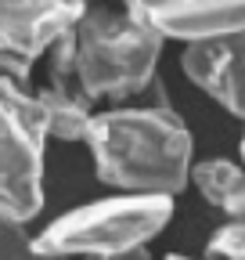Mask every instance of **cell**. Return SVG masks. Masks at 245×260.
<instances>
[{
    "instance_id": "cell-1",
    "label": "cell",
    "mask_w": 245,
    "mask_h": 260,
    "mask_svg": "<svg viewBox=\"0 0 245 260\" xmlns=\"http://www.w3.org/2000/svg\"><path fill=\"white\" fill-rule=\"evenodd\" d=\"M87 145L98 181L123 195L173 199L191 184V130L166 105L94 112Z\"/></svg>"
},
{
    "instance_id": "cell-2",
    "label": "cell",
    "mask_w": 245,
    "mask_h": 260,
    "mask_svg": "<svg viewBox=\"0 0 245 260\" xmlns=\"http://www.w3.org/2000/svg\"><path fill=\"white\" fill-rule=\"evenodd\" d=\"M76 40V87L90 105L119 102L141 94L155 80L162 40L151 29L137 4L127 8H87L72 25Z\"/></svg>"
},
{
    "instance_id": "cell-3",
    "label": "cell",
    "mask_w": 245,
    "mask_h": 260,
    "mask_svg": "<svg viewBox=\"0 0 245 260\" xmlns=\"http://www.w3.org/2000/svg\"><path fill=\"white\" fill-rule=\"evenodd\" d=\"M173 217V199L159 195H115L79 206L47 224L33 239V249L51 260L123 256L144 249Z\"/></svg>"
},
{
    "instance_id": "cell-4",
    "label": "cell",
    "mask_w": 245,
    "mask_h": 260,
    "mask_svg": "<svg viewBox=\"0 0 245 260\" xmlns=\"http://www.w3.org/2000/svg\"><path fill=\"white\" fill-rule=\"evenodd\" d=\"M47 126L36 98L0 76V217L29 224L44 210Z\"/></svg>"
},
{
    "instance_id": "cell-5",
    "label": "cell",
    "mask_w": 245,
    "mask_h": 260,
    "mask_svg": "<svg viewBox=\"0 0 245 260\" xmlns=\"http://www.w3.org/2000/svg\"><path fill=\"white\" fill-rule=\"evenodd\" d=\"M83 11V4L61 0H0V69L25 83L33 61L65 37Z\"/></svg>"
},
{
    "instance_id": "cell-6",
    "label": "cell",
    "mask_w": 245,
    "mask_h": 260,
    "mask_svg": "<svg viewBox=\"0 0 245 260\" xmlns=\"http://www.w3.org/2000/svg\"><path fill=\"white\" fill-rule=\"evenodd\" d=\"M137 11L159 32V40L206 44L245 32V0H159V4L141 0Z\"/></svg>"
},
{
    "instance_id": "cell-7",
    "label": "cell",
    "mask_w": 245,
    "mask_h": 260,
    "mask_svg": "<svg viewBox=\"0 0 245 260\" xmlns=\"http://www.w3.org/2000/svg\"><path fill=\"white\" fill-rule=\"evenodd\" d=\"M180 69L224 112L245 123V32L188 44L180 54Z\"/></svg>"
},
{
    "instance_id": "cell-8",
    "label": "cell",
    "mask_w": 245,
    "mask_h": 260,
    "mask_svg": "<svg viewBox=\"0 0 245 260\" xmlns=\"http://www.w3.org/2000/svg\"><path fill=\"white\" fill-rule=\"evenodd\" d=\"M191 181L213 210H224L231 220H245V167L231 159H202L191 167Z\"/></svg>"
},
{
    "instance_id": "cell-9",
    "label": "cell",
    "mask_w": 245,
    "mask_h": 260,
    "mask_svg": "<svg viewBox=\"0 0 245 260\" xmlns=\"http://www.w3.org/2000/svg\"><path fill=\"white\" fill-rule=\"evenodd\" d=\"M36 105L44 112V126H47V138L58 141H87V130L90 119H94V109L79 90H58V87H40L36 94Z\"/></svg>"
},
{
    "instance_id": "cell-10",
    "label": "cell",
    "mask_w": 245,
    "mask_h": 260,
    "mask_svg": "<svg viewBox=\"0 0 245 260\" xmlns=\"http://www.w3.org/2000/svg\"><path fill=\"white\" fill-rule=\"evenodd\" d=\"M206 260H245V220L217 228V235L206 246Z\"/></svg>"
},
{
    "instance_id": "cell-11",
    "label": "cell",
    "mask_w": 245,
    "mask_h": 260,
    "mask_svg": "<svg viewBox=\"0 0 245 260\" xmlns=\"http://www.w3.org/2000/svg\"><path fill=\"white\" fill-rule=\"evenodd\" d=\"M0 260H51L33 249V239L22 232V224L0 217Z\"/></svg>"
},
{
    "instance_id": "cell-12",
    "label": "cell",
    "mask_w": 245,
    "mask_h": 260,
    "mask_svg": "<svg viewBox=\"0 0 245 260\" xmlns=\"http://www.w3.org/2000/svg\"><path fill=\"white\" fill-rule=\"evenodd\" d=\"M87 260H151L148 249H134V253H123V256H87Z\"/></svg>"
},
{
    "instance_id": "cell-13",
    "label": "cell",
    "mask_w": 245,
    "mask_h": 260,
    "mask_svg": "<svg viewBox=\"0 0 245 260\" xmlns=\"http://www.w3.org/2000/svg\"><path fill=\"white\" fill-rule=\"evenodd\" d=\"M166 260H191V256H184V253H170Z\"/></svg>"
},
{
    "instance_id": "cell-14",
    "label": "cell",
    "mask_w": 245,
    "mask_h": 260,
    "mask_svg": "<svg viewBox=\"0 0 245 260\" xmlns=\"http://www.w3.org/2000/svg\"><path fill=\"white\" fill-rule=\"evenodd\" d=\"M241 167H245V138H241Z\"/></svg>"
}]
</instances>
